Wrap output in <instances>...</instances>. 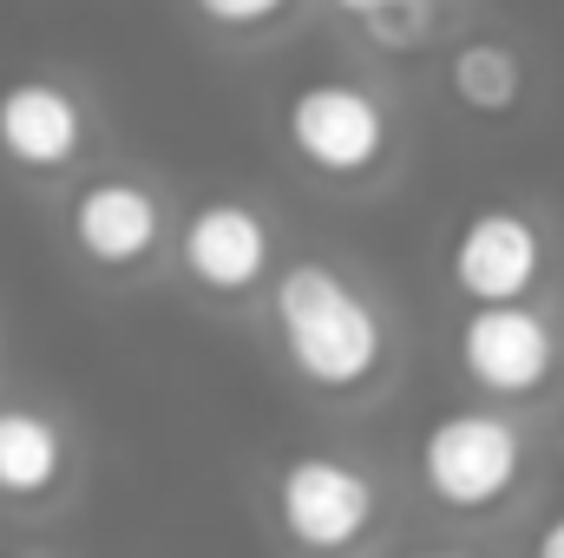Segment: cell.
Returning a JSON list of instances; mask_svg holds the SVG:
<instances>
[{"instance_id":"6da1fadb","label":"cell","mask_w":564,"mask_h":558,"mask_svg":"<svg viewBox=\"0 0 564 558\" xmlns=\"http://www.w3.org/2000/svg\"><path fill=\"white\" fill-rule=\"evenodd\" d=\"M270 315H276V342L289 355V368L322 395H355L388 362L381 309L335 264H315V257L289 264L270 289Z\"/></svg>"},{"instance_id":"7a4b0ae2","label":"cell","mask_w":564,"mask_h":558,"mask_svg":"<svg viewBox=\"0 0 564 558\" xmlns=\"http://www.w3.org/2000/svg\"><path fill=\"white\" fill-rule=\"evenodd\" d=\"M414 473L440 513L479 519L506 506L525 480V433L499 408H446L414 440Z\"/></svg>"},{"instance_id":"3957f363","label":"cell","mask_w":564,"mask_h":558,"mask_svg":"<svg viewBox=\"0 0 564 558\" xmlns=\"http://www.w3.org/2000/svg\"><path fill=\"white\" fill-rule=\"evenodd\" d=\"M276 519L289 546L315 558H341L375 533L381 493H375L368 466H355L348 453L308 447V453H289L276 466Z\"/></svg>"},{"instance_id":"277c9868","label":"cell","mask_w":564,"mask_h":558,"mask_svg":"<svg viewBox=\"0 0 564 558\" xmlns=\"http://www.w3.org/2000/svg\"><path fill=\"white\" fill-rule=\"evenodd\" d=\"M282 139L322 178H368L388 158L394 126H388V106L368 86L315 79V86H295V99L282 106Z\"/></svg>"},{"instance_id":"5b68a950","label":"cell","mask_w":564,"mask_h":558,"mask_svg":"<svg viewBox=\"0 0 564 558\" xmlns=\"http://www.w3.org/2000/svg\"><path fill=\"white\" fill-rule=\"evenodd\" d=\"M459 375L492 395V401H525L558 375V329L532 302H499V309H466L459 322Z\"/></svg>"},{"instance_id":"8992f818","label":"cell","mask_w":564,"mask_h":558,"mask_svg":"<svg viewBox=\"0 0 564 558\" xmlns=\"http://www.w3.org/2000/svg\"><path fill=\"white\" fill-rule=\"evenodd\" d=\"M446 277L473 309H499V302H525L545 277V230L512 211V204H486L453 230L446 250Z\"/></svg>"},{"instance_id":"52a82bcc","label":"cell","mask_w":564,"mask_h":558,"mask_svg":"<svg viewBox=\"0 0 564 558\" xmlns=\"http://www.w3.org/2000/svg\"><path fill=\"white\" fill-rule=\"evenodd\" d=\"M177 257H184V277L210 296H250L257 282L270 277L276 264V237L263 224L257 204L243 197H210L184 217L177 230Z\"/></svg>"},{"instance_id":"ba28073f","label":"cell","mask_w":564,"mask_h":558,"mask_svg":"<svg viewBox=\"0 0 564 558\" xmlns=\"http://www.w3.org/2000/svg\"><path fill=\"white\" fill-rule=\"evenodd\" d=\"M66 230L79 244L86 264L99 270H139L144 257L164 244V204L144 191L139 178H93L86 191H73Z\"/></svg>"},{"instance_id":"9c48e42d","label":"cell","mask_w":564,"mask_h":558,"mask_svg":"<svg viewBox=\"0 0 564 558\" xmlns=\"http://www.w3.org/2000/svg\"><path fill=\"white\" fill-rule=\"evenodd\" d=\"M86 144V112L53 79H20L0 93V158L20 171H59Z\"/></svg>"},{"instance_id":"30bf717a","label":"cell","mask_w":564,"mask_h":558,"mask_svg":"<svg viewBox=\"0 0 564 558\" xmlns=\"http://www.w3.org/2000/svg\"><path fill=\"white\" fill-rule=\"evenodd\" d=\"M66 480V433L59 420L7 401L0 408V500H46Z\"/></svg>"},{"instance_id":"8fae6325","label":"cell","mask_w":564,"mask_h":558,"mask_svg":"<svg viewBox=\"0 0 564 558\" xmlns=\"http://www.w3.org/2000/svg\"><path fill=\"white\" fill-rule=\"evenodd\" d=\"M446 86H453V99L466 112H512L519 93H525V66L499 40H466L453 53V66H446Z\"/></svg>"},{"instance_id":"7c38bea8","label":"cell","mask_w":564,"mask_h":558,"mask_svg":"<svg viewBox=\"0 0 564 558\" xmlns=\"http://www.w3.org/2000/svg\"><path fill=\"white\" fill-rule=\"evenodd\" d=\"M433 13H440V0H394V7H381V13H368L361 33H368L375 46H388V53H414L426 33H433Z\"/></svg>"},{"instance_id":"4fadbf2b","label":"cell","mask_w":564,"mask_h":558,"mask_svg":"<svg viewBox=\"0 0 564 558\" xmlns=\"http://www.w3.org/2000/svg\"><path fill=\"white\" fill-rule=\"evenodd\" d=\"M210 26H230V33H250V26H270L276 13H289V0H191Z\"/></svg>"},{"instance_id":"5bb4252c","label":"cell","mask_w":564,"mask_h":558,"mask_svg":"<svg viewBox=\"0 0 564 558\" xmlns=\"http://www.w3.org/2000/svg\"><path fill=\"white\" fill-rule=\"evenodd\" d=\"M532 558H564V506L539 526V539H532Z\"/></svg>"},{"instance_id":"9a60e30c","label":"cell","mask_w":564,"mask_h":558,"mask_svg":"<svg viewBox=\"0 0 564 558\" xmlns=\"http://www.w3.org/2000/svg\"><path fill=\"white\" fill-rule=\"evenodd\" d=\"M341 13H355V20H368V13H381V7H394V0H335Z\"/></svg>"},{"instance_id":"2e32d148","label":"cell","mask_w":564,"mask_h":558,"mask_svg":"<svg viewBox=\"0 0 564 558\" xmlns=\"http://www.w3.org/2000/svg\"><path fill=\"white\" fill-rule=\"evenodd\" d=\"M421 558H466V552H421Z\"/></svg>"},{"instance_id":"e0dca14e","label":"cell","mask_w":564,"mask_h":558,"mask_svg":"<svg viewBox=\"0 0 564 558\" xmlns=\"http://www.w3.org/2000/svg\"><path fill=\"white\" fill-rule=\"evenodd\" d=\"M13 558H40V552H13Z\"/></svg>"}]
</instances>
